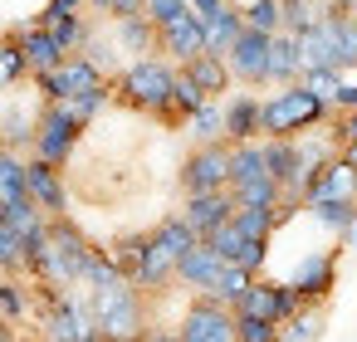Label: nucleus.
I'll return each instance as SVG.
<instances>
[{"instance_id": "f257e3e1", "label": "nucleus", "mask_w": 357, "mask_h": 342, "mask_svg": "<svg viewBox=\"0 0 357 342\" xmlns=\"http://www.w3.org/2000/svg\"><path fill=\"white\" fill-rule=\"evenodd\" d=\"M176 74H181V69H176L172 59H162V54L128 59V64L113 74V93H118L123 108H132V113H142V118L172 127V88H176ZM172 132H176V127H172Z\"/></svg>"}, {"instance_id": "412c9836", "label": "nucleus", "mask_w": 357, "mask_h": 342, "mask_svg": "<svg viewBox=\"0 0 357 342\" xmlns=\"http://www.w3.org/2000/svg\"><path fill=\"white\" fill-rule=\"evenodd\" d=\"M35 313H40L35 283H25L20 274H6V279H0V318H6V322H25V318H35Z\"/></svg>"}, {"instance_id": "c03bdc74", "label": "nucleus", "mask_w": 357, "mask_h": 342, "mask_svg": "<svg viewBox=\"0 0 357 342\" xmlns=\"http://www.w3.org/2000/svg\"><path fill=\"white\" fill-rule=\"evenodd\" d=\"M342 79H347V74H337V69H303L298 84H308V93H318L323 103H333L337 88H342Z\"/></svg>"}, {"instance_id": "4c0bfd02", "label": "nucleus", "mask_w": 357, "mask_h": 342, "mask_svg": "<svg viewBox=\"0 0 357 342\" xmlns=\"http://www.w3.org/2000/svg\"><path fill=\"white\" fill-rule=\"evenodd\" d=\"M240 15H245V30L284 35V6L279 0H250V6H240Z\"/></svg>"}, {"instance_id": "ea45409f", "label": "nucleus", "mask_w": 357, "mask_h": 342, "mask_svg": "<svg viewBox=\"0 0 357 342\" xmlns=\"http://www.w3.org/2000/svg\"><path fill=\"white\" fill-rule=\"evenodd\" d=\"M235 230H240L245 240H269V244H274V235H279L274 210H235Z\"/></svg>"}, {"instance_id": "aec40b11", "label": "nucleus", "mask_w": 357, "mask_h": 342, "mask_svg": "<svg viewBox=\"0 0 357 342\" xmlns=\"http://www.w3.org/2000/svg\"><path fill=\"white\" fill-rule=\"evenodd\" d=\"M152 240H157V249H162V254H172L176 264H181V259H186V254H191V249L201 244V235H196V230L186 225V215H181V210L162 215V220L152 225Z\"/></svg>"}, {"instance_id": "4d7b16f0", "label": "nucleus", "mask_w": 357, "mask_h": 342, "mask_svg": "<svg viewBox=\"0 0 357 342\" xmlns=\"http://www.w3.org/2000/svg\"><path fill=\"white\" fill-rule=\"evenodd\" d=\"M89 10H98V15H108V10H113V0H89Z\"/></svg>"}, {"instance_id": "a19ab883", "label": "nucleus", "mask_w": 357, "mask_h": 342, "mask_svg": "<svg viewBox=\"0 0 357 342\" xmlns=\"http://www.w3.org/2000/svg\"><path fill=\"white\" fill-rule=\"evenodd\" d=\"M284 6V35H303L318 25V6L313 0H279Z\"/></svg>"}, {"instance_id": "864d4df0", "label": "nucleus", "mask_w": 357, "mask_h": 342, "mask_svg": "<svg viewBox=\"0 0 357 342\" xmlns=\"http://www.w3.org/2000/svg\"><path fill=\"white\" fill-rule=\"evenodd\" d=\"M147 342H181L176 327H147Z\"/></svg>"}, {"instance_id": "473e14b6", "label": "nucleus", "mask_w": 357, "mask_h": 342, "mask_svg": "<svg viewBox=\"0 0 357 342\" xmlns=\"http://www.w3.org/2000/svg\"><path fill=\"white\" fill-rule=\"evenodd\" d=\"M45 30L59 40V49H64V54H84V49H89V40H93V20H89V15H64V20L45 25Z\"/></svg>"}, {"instance_id": "6e6d98bb", "label": "nucleus", "mask_w": 357, "mask_h": 342, "mask_svg": "<svg viewBox=\"0 0 357 342\" xmlns=\"http://www.w3.org/2000/svg\"><path fill=\"white\" fill-rule=\"evenodd\" d=\"M342 162H347V166H357V142H347V147H342Z\"/></svg>"}, {"instance_id": "f3484780", "label": "nucleus", "mask_w": 357, "mask_h": 342, "mask_svg": "<svg viewBox=\"0 0 357 342\" xmlns=\"http://www.w3.org/2000/svg\"><path fill=\"white\" fill-rule=\"evenodd\" d=\"M220 269H225V259L201 240V244L176 264V283H181V288H191V293H206V288L215 283V274H220Z\"/></svg>"}, {"instance_id": "37998d69", "label": "nucleus", "mask_w": 357, "mask_h": 342, "mask_svg": "<svg viewBox=\"0 0 357 342\" xmlns=\"http://www.w3.org/2000/svg\"><path fill=\"white\" fill-rule=\"evenodd\" d=\"M157 30H167V25H176V20H186V15H196L191 10V0H147V10H142Z\"/></svg>"}, {"instance_id": "20e7f679", "label": "nucleus", "mask_w": 357, "mask_h": 342, "mask_svg": "<svg viewBox=\"0 0 357 342\" xmlns=\"http://www.w3.org/2000/svg\"><path fill=\"white\" fill-rule=\"evenodd\" d=\"M93 249H98V244L74 225V215H54V220H50V259H45V274H40L35 283L84 288V274H89Z\"/></svg>"}, {"instance_id": "4468645a", "label": "nucleus", "mask_w": 357, "mask_h": 342, "mask_svg": "<svg viewBox=\"0 0 357 342\" xmlns=\"http://www.w3.org/2000/svg\"><path fill=\"white\" fill-rule=\"evenodd\" d=\"M318 201H357V166H347L342 152L328 166L303 176V205H318Z\"/></svg>"}, {"instance_id": "1a4fd4ad", "label": "nucleus", "mask_w": 357, "mask_h": 342, "mask_svg": "<svg viewBox=\"0 0 357 342\" xmlns=\"http://www.w3.org/2000/svg\"><path fill=\"white\" fill-rule=\"evenodd\" d=\"M181 342H235V308L215 303L211 293H196L176 322Z\"/></svg>"}, {"instance_id": "0eeeda50", "label": "nucleus", "mask_w": 357, "mask_h": 342, "mask_svg": "<svg viewBox=\"0 0 357 342\" xmlns=\"http://www.w3.org/2000/svg\"><path fill=\"white\" fill-rule=\"evenodd\" d=\"M337 259H342V244H333V249H308V254L294 264L289 288L298 293L303 308H328V298H333V288H337Z\"/></svg>"}, {"instance_id": "6e6552de", "label": "nucleus", "mask_w": 357, "mask_h": 342, "mask_svg": "<svg viewBox=\"0 0 357 342\" xmlns=\"http://www.w3.org/2000/svg\"><path fill=\"white\" fill-rule=\"evenodd\" d=\"M30 84H35V93H40V103H69V98H79V93H89V88L108 84V74H103L89 54H69L59 69L35 74Z\"/></svg>"}, {"instance_id": "7ed1b4c3", "label": "nucleus", "mask_w": 357, "mask_h": 342, "mask_svg": "<svg viewBox=\"0 0 357 342\" xmlns=\"http://www.w3.org/2000/svg\"><path fill=\"white\" fill-rule=\"evenodd\" d=\"M333 123V103L308 93V84H284L264 98V137H303Z\"/></svg>"}, {"instance_id": "6ab92c4d", "label": "nucleus", "mask_w": 357, "mask_h": 342, "mask_svg": "<svg viewBox=\"0 0 357 342\" xmlns=\"http://www.w3.org/2000/svg\"><path fill=\"white\" fill-rule=\"evenodd\" d=\"M298 79H303L298 35H274V45H269V88H284V84H298Z\"/></svg>"}, {"instance_id": "7c9ffc66", "label": "nucleus", "mask_w": 357, "mask_h": 342, "mask_svg": "<svg viewBox=\"0 0 357 342\" xmlns=\"http://www.w3.org/2000/svg\"><path fill=\"white\" fill-rule=\"evenodd\" d=\"M25 162H30V157L10 152V147H0V205L30 196V186H25Z\"/></svg>"}, {"instance_id": "58836bf2", "label": "nucleus", "mask_w": 357, "mask_h": 342, "mask_svg": "<svg viewBox=\"0 0 357 342\" xmlns=\"http://www.w3.org/2000/svg\"><path fill=\"white\" fill-rule=\"evenodd\" d=\"M50 215L25 196V201H6V205H0V225H6V230H15V235H30V230H40Z\"/></svg>"}, {"instance_id": "9b49d317", "label": "nucleus", "mask_w": 357, "mask_h": 342, "mask_svg": "<svg viewBox=\"0 0 357 342\" xmlns=\"http://www.w3.org/2000/svg\"><path fill=\"white\" fill-rule=\"evenodd\" d=\"M303 303H298V293L289 288V279H255L250 283V293L240 298V308L235 313H250V318H269V322H289L294 313H298Z\"/></svg>"}, {"instance_id": "f704fd0d", "label": "nucleus", "mask_w": 357, "mask_h": 342, "mask_svg": "<svg viewBox=\"0 0 357 342\" xmlns=\"http://www.w3.org/2000/svg\"><path fill=\"white\" fill-rule=\"evenodd\" d=\"M250 283H255V274H245L240 264H225L220 274H215V283L206 288L215 303H225V308H240V298L250 293Z\"/></svg>"}, {"instance_id": "8fccbe9b", "label": "nucleus", "mask_w": 357, "mask_h": 342, "mask_svg": "<svg viewBox=\"0 0 357 342\" xmlns=\"http://www.w3.org/2000/svg\"><path fill=\"white\" fill-rule=\"evenodd\" d=\"M352 108H357V74H347L337 98H333V113H352Z\"/></svg>"}, {"instance_id": "c756f323", "label": "nucleus", "mask_w": 357, "mask_h": 342, "mask_svg": "<svg viewBox=\"0 0 357 342\" xmlns=\"http://www.w3.org/2000/svg\"><path fill=\"white\" fill-rule=\"evenodd\" d=\"M308 215H313V225H323L328 235L342 240L357 225V201H318V205H308Z\"/></svg>"}, {"instance_id": "bf43d9fd", "label": "nucleus", "mask_w": 357, "mask_h": 342, "mask_svg": "<svg viewBox=\"0 0 357 342\" xmlns=\"http://www.w3.org/2000/svg\"><path fill=\"white\" fill-rule=\"evenodd\" d=\"M347 6H352V10H357V0H347Z\"/></svg>"}, {"instance_id": "2eb2a0df", "label": "nucleus", "mask_w": 357, "mask_h": 342, "mask_svg": "<svg viewBox=\"0 0 357 342\" xmlns=\"http://www.w3.org/2000/svg\"><path fill=\"white\" fill-rule=\"evenodd\" d=\"M235 196H230V186L225 191H206V196H181V215H186V225L201 235V240H211L220 225H230L235 220Z\"/></svg>"}, {"instance_id": "a211bd4d", "label": "nucleus", "mask_w": 357, "mask_h": 342, "mask_svg": "<svg viewBox=\"0 0 357 342\" xmlns=\"http://www.w3.org/2000/svg\"><path fill=\"white\" fill-rule=\"evenodd\" d=\"M35 132H40V108H35V113H25V108H0V147L30 157V152H35Z\"/></svg>"}, {"instance_id": "a878e982", "label": "nucleus", "mask_w": 357, "mask_h": 342, "mask_svg": "<svg viewBox=\"0 0 357 342\" xmlns=\"http://www.w3.org/2000/svg\"><path fill=\"white\" fill-rule=\"evenodd\" d=\"M20 45H25V59H30V79H35V74H50V69H59V64L69 59V54L59 49V40H54L45 25H40V30H30Z\"/></svg>"}, {"instance_id": "9d476101", "label": "nucleus", "mask_w": 357, "mask_h": 342, "mask_svg": "<svg viewBox=\"0 0 357 342\" xmlns=\"http://www.w3.org/2000/svg\"><path fill=\"white\" fill-rule=\"evenodd\" d=\"M269 45H274V35H259V30H245L230 45L225 64H230V74H235L240 88H255V93L269 88Z\"/></svg>"}, {"instance_id": "72a5a7b5", "label": "nucleus", "mask_w": 357, "mask_h": 342, "mask_svg": "<svg viewBox=\"0 0 357 342\" xmlns=\"http://www.w3.org/2000/svg\"><path fill=\"white\" fill-rule=\"evenodd\" d=\"M206 103H211V98L201 93V84L181 69V74H176V88H172V127H186V118H191L196 108H206Z\"/></svg>"}, {"instance_id": "052dcab7", "label": "nucleus", "mask_w": 357, "mask_h": 342, "mask_svg": "<svg viewBox=\"0 0 357 342\" xmlns=\"http://www.w3.org/2000/svg\"><path fill=\"white\" fill-rule=\"evenodd\" d=\"M132 342H147V337H132Z\"/></svg>"}, {"instance_id": "c85d7f7f", "label": "nucleus", "mask_w": 357, "mask_h": 342, "mask_svg": "<svg viewBox=\"0 0 357 342\" xmlns=\"http://www.w3.org/2000/svg\"><path fill=\"white\" fill-rule=\"evenodd\" d=\"M255 176H269V166H264V137L230 147V186H245Z\"/></svg>"}, {"instance_id": "79ce46f5", "label": "nucleus", "mask_w": 357, "mask_h": 342, "mask_svg": "<svg viewBox=\"0 0 357 342\" xmlns=\"http://www.w3.org/2000/svg\"><path fill=\"white\" fill-rule=\"evenodd\" d=\"M235 342H279V322H269V318H250V313H235Z\"/></svg>"}, {"instance_id": "dca6fc26", "label": "nucleus", "mask_w": 357, "mask_h": 342, "mask_svg": "<svg viewBox=\"0 0 357 342\" xmlns=\"http://www.w3.org/2000/svg\"><path fill=\"white\" fill-rule=\"evenodd\" d=\"M157 54L172 59L176 69L191 64V59H201V54H206V20H201V15H186V20L157 30Z\"/></svg>"}, {"instance_id": "e433bc0d", "label": "nucleus", "mask_w": 357, "mask_h": 342, "mask_svg": "<svg viewBox=\"0 0 357 342\" xmlns=\"http://www.w3.org/2000/svg\"><path fill=\"white\" fill-rule=\"evenodd\" d=\"M113 103H118V93H113V79H108V84H98V88H89V93H79V98H69V113L89 127V123L103 118Z\"/></svg>"}, {"instance_id": "09e8293b", "label": "nucleus", "mask_w": 357, "mask_h": 342, "mask_svg": "<svg viewBox=\"0 0 357 342\" xmlns=\"http://www.w3.org/2000/svg\"><path fill=\"white\" fill-rule=\"evenodd\" d=\"M328 132H333V142H337V147H347V142H357V108H352V113H333V123H328Z\"/></svg>"}, {"instance_id": "de8ad7c7", "label": "nucleus", "mask_w": 357, "mask_h": 342, "mask_svg": "<svg viewBox=\"0 0 357 342\" xmlns=\"http://www.w3.org/2000/svg\"><path fill=\"white\" fill-rule=\"evenodd\" d=\"M89 10V0H45V10H40V25H54L64 15H84Z\"/></svg>"}, {"instance_id": "5701e85b", "label": "nucleus", "mask_w": 357, "mask_h": 342, "mask_svg": "<svg viewBox=\"0 0 357 342\" xmlns=\"http://www.w3.org/2000/svg\"><path fill=\"white\" fill-rule=\"evenodd\" d=\"M240 35H245V15H240L235 0H230L225 10H215V15L206 20V54H220V59H225Z\"/></svg>"}, {"instance_id": "49530a36", "label": "nucleus", "mask_w": 357, "mask_h": 342, "mask_svg": "<svg viewBox=\"0 0 357 342\" xmlns=\"http://www.w3.org/2000/svg\"><path fill=\"white\" fill-rule=\"evenodd\" d=\"M6 274H25V259H20V235L0 225V279Z\"/></svg>"}, {"instance_id": "ddd939ff", "label": "nucleus", "mask_w": 357, "mask_h": 342, "mask_svg": "<svg viewBox=\"0 0 357 342\" xmlns=\"http://www.w3.org/2000/svg\"><path fill=\"white\" fill-rule=\"evenodd\" d=\"M25 186H30V201L54 220V215H69V181H64V166H50L40 157L25 162Z\"/></svg>"}, {"instance_id": "4be33fe9", "label": "nucleus", "mask_w": 357, "mask_h": 342, "mask_svg": "<svg viewBox=\"0 0 357 342\" xmlns=\"http://www.w3.org/2000/svg\"><path fill=\"white\" fill-rule=\"evenodd\" d=\"M113 45H118V54L147 59V54H157V25H152L147 15H132V20H113Z\"/></svg>"}, {"instance_id": "cd10ccee", "label": "nucleus", "mask_w": 357, "mask_h": 342, "mask_svg": "<svg viewBox=\"0 0 357 342\" xmlns=\"http://www.w3.org/2000/svg\"><path fill=\"white\" fill-rule=\"evenodd\" d=\"M328 308H298L289 322H279V342H323Z\"/></svg>"}, {"instance_id": "2f4dec72", "label": "nucleus", "mask_w": 357, "mask_h": 342, "mask_svg": "<svg viewBox=\"0 0 357 342\" xmlns=\"http://www.w3.org/2000/svg\"><path fill=\"white\" fill-rule=\"evenodd\" d=\"M30 79V59H25V45L10 40V35H0V93H10L15 84Z\"/></svg>"}, {"instance_id": "a18cd8bd", "label": "nucleus", "mask_w": 357, "mask_h": 342, "mask_svg": "<svg viewBox=\"0 0 357 342\" xmlns=\"http://www.w3.org/2000/svg\"><path fill=\"white\" fill-rule=\"evenodd\" d=\"M206 244H211V249H215V254H220L225 264H235V259H240V249H245L250 240H245V235L235 230V220H230V225H220V230H215V235H211Z\"/></svg>"}, {"instance_id": "f8f14e48", "label": "nucleus", "mask_w": 357, "mask_h": 342, "mask_svg": "<svg viewBox=\"0 0 357 342\" xmlns=\"http://www.w3.org/2000/svg\"><path fill=\"white\" fill-rule=\"evenodd\" d=\"M264 137V98L255 88H230L225 93V142H259Z\"/></svg>"}, {"instance_id": "13d9d810", "label": "nucleus", "mask_w": 357, "mask_h": 342, "mask_svg": "<svg viewBox=\"0 0 357 342\" xmlns=\"http://www.w3.org/2000/svg\"><path fill=\"white\" fill-rule=\"evenodd\" d=\"M235 6H250V0H235Z\"/></svg>"}, {"instance_id": "603ef678", "label": "nucleus", "mask_w": 357, "mask_h": 342, "mask_svg": "<svg viewBox=\"0 0 357 342\" xmlns=\"http://www.w3.org/2000/svg\"><path fill=\"white\" fill-rule=\"evenodd\" d=\"M225 6H230V0H191V10H196L201 20H211V15H215V10H225Z\"/></svg>"}, {"instance_id": "c9c22d12", "label": "nucleus", "mask_w": 357, "mask_h": 342, "mask_svg": "<svg viewBox=\"0 0 357 342\" xmlns=\"http://www.w3.org/2000/svg\"><path fill=\"white\" fill-rule=\"evenodd\" d=\"M147 244H152V230H128V235H118L113 244H108V254L118 259V269L132 279L137 274V264H142V254H147Z\"/></svg>"}, {"instance_id": "f03ea898", "label": "nucleus", "mask_w": 357, "mask_h": 342, "mask_svg": "<svg viewBox=\"0 0 357 342\" xmlns=\"http://www.w3.org/2000/svg\"><path fill=\"white\" fill-rule=\"evenodd\" d=\"M89 308H93L103 342H132V337H147V327H152L147 322V293L132 279H118L108 288H89Z\"/></svg>"}, {"instance_id": "393cba45", "label": "nucleus", "mask_w": 357, "mask_h": 342, "mask_svg": "<svg viewBox=\"0 0 357 342\" xmlns=\"http://www.w3.org/2000/svg\"><path fill=\"white\" fill-rule=\"evenodd\" d=\"M186 137H191V147L225 142V98H211L206 108H196V113L186 118Z\"/></svg>"}, {"instance_id": "5fc2aeb1", "label": "nucleus", "mask_w": 357, "mask_h": 342, "mask_svg": "<svg viewBox=\"0 0 357 342\" xmlns=\"http://www.w3.org/2000/svg\"><path fill=\"white\" fill-rule=\"evenodd\" d=\"M0 342H25V337H20V322H6V318H0Z\"/></svg>"}, {"instance_id": "b1692460", "label": "nucleus", "mask_w": 357, "mask_h": 342, "mask_svg": "<svg viewBox=\"0 0 357 342\" xmlns=\"http://www.w3.org/2000/svg\"><path fill=\"white\" fill-rule=\"evenodd\" d=\"M196 84H201V93L206 98H225L230 93V84H235V74H230V64L220 59V54H201V59H191V64H181Z\"/></svg>"}, {"instance_id": "3c124183", "label": "nucleus", "mask_w": 357, "mask_h": 342, "mask_svg": "<svg viewBox=\"0 0 357 342\" xmlns=\"http://www.w3.org/2000/svg\"><path fill=\"white\" fill-rule=\"evenodd\" d=\"M142 10H147V0H113L108 20H132V15H142Z\"/></svg>"}, {"instance_id": "423d86ee", "label": "nucleus", "mask_w": 357, "mask_h": 342, "mask_svg": "<svg viewBox=\"0 0 357 342\" xmlns=\"http://www.w3.org/2000/svg\"><path fill=\"white\" fill-rule=\"evenodd\" d=\"M176 186L181 196H206V191H225L230 186V142H211V147H191L176 166Z\"/></svg>"}, {"instance_id": "39448f33", "label": "nucleus", "mask_w": 357, "mask_h": 342, "mask_svg": "<svg viewBox=\"0 0 357 342\" xmlns=\"http://www.w3.org/2000/svg\"><path fill=\"white\" fill-rule=\"evenodd\" d=\"M84 132L89 127L69 113V103H40V132H35V152L30 157H40L50 166H69L79 142H84Z\"/></svg>"}, {"instance_id": "bb28decb", "label": "nucleus", "mask_w": 357, "mask_h": 342, "mask_svg": "<svg viewBox=\"0 0 357 342\" xmlns=\"http://www.w3.org/2000/svg\"><path fill=\"white\" fill-rule=\"evenodd\" d=\"M230 196H235L240 210H279L284 186H279L274 176H255V181H245V186H230Z\"/></svg>"}]
</instances>
